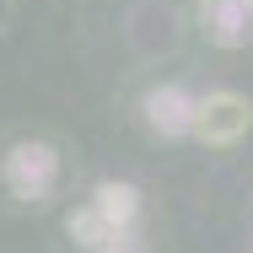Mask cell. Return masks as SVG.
Segmentation results:
<instances>
[{
  "label": "cell",
  "instance_id": "cell-1",
  "mask_svg": "<svg viewBox=\"0 0 253 253\" xmlns=\"http://www.w3.org/2000/svg\"><path fill=\"white\" fill-rule=\"evenodd\" d=\"M0 183L11 189V200L43 205L54 194V183H59V156H54V146H43V140H22V146H11L5 162H0Z\"/></svg>",
  "mask_w": 253,
  "mask_h": 253
},
{
  "label": "cell",
  "instance_id": "cell-2",
  "mask_svg": "<svg viewBox=\"0 0 253 253\" xmlns=\"http://www.w3.org/2000/svg\"><path fill=\"white\" fill-rule=\"evenodd\" d=\"M253 129V102L243 92H205L194 108V140L205 146H237Z\"/></svg>",
  "mask_w": 253,
  "mask_h": 253
},
{
  "label": "cell",
  "instance_id": "cell-3",
  "mask_svg": "<svg viewBox=\"0 0 253 253\" xmlns=\"http://www.w3.org/2000/svg\"><path fill=\"white\" fill-rule=\"evenodd\" d=\"M194 108H200L194 92L156 86V92H146V124H151V135H162V140H183V135H194Z\"/></svg>",
  "mask_w": 253,
  "mask_h": 253
},
{
  "label": "cell",
  "instance_id": "cell-4",
  "mask_svg": "<svg viewBox=\"0 0 253 253\" xmlns=\"http://www.w3.org/2000/svg\"><path fill=\"white\" fill-rule=\"evenodd\" d=\"M205 38L221 43V49H243L253 33V0H205Z\"/></svg>",
  "mask_w": 253,
  "mask_h": 253
},
{
  "label": "cell",
  "instance_id": "cell-5",
  "mask_svg": "<svg viewBox=\"0 0 253 253\" xmlns=\"http://www.w3.org/2000/svg\"><path fill=\"white\" fill-rule=\"evenodd\" d=\"M86 205L97 210V221L108 232H135V221H140V189L135 183H97Z\"/></svg>",
  "mask_w": 253,
  "mask_h": 253
}]
</instances>
